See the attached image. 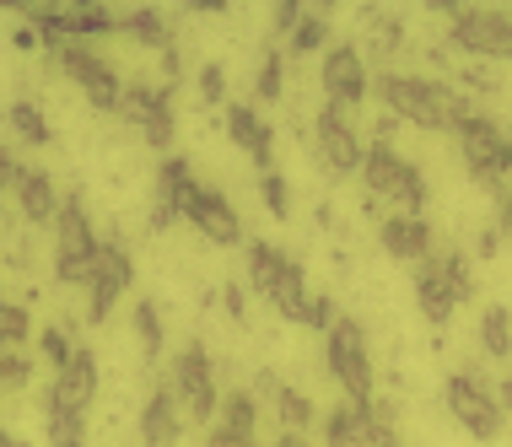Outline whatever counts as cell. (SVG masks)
I'll return each instance as SVG.
<instances>
[{"label": "cell", "instance_id": "1", "mask_svg": "<svg viewBox=\"0 0 512 447\" xmlns=\"http://www.w3.org/2000/svg\"><path fill=\"white\" fill-rule=\"evenodd\" d=\"M372 97H378L399 124H421V130H459V124L475 114V108H469V92L448 87V81H432V76H405V71L372 76Z\"/></svg>", "mask_w": 512, "mask_h": 447}, {"label": "cell", "instance_id": "2", "mask_svg": "<svg viewBox=\"0 0 512 447\" xmlns=\"http://www.w3.org/2000/svg\"><path fill=\"white\" fill-rule=\"evenodd\" d=\"M453 141H459V157L469 167V178L507 205V194H512V135L486 114H469L459 130H453Z\"/></svg>", "mask_w": 512, "mask_h": 447}, {"label": "cell", "instance_id": "3", "mask_svg": "<svg viewBox=\"0 0 512 447\" xmlns=\"http://www.w3.org/2000/svg\"><path fill=\"white\" fill-rule=\"evenodd\" d=\"M248 281H254V291L281 318H297L302 324V313H308V281H302V264H292L281 248H270V243H248Z\"/></svg>", "mask_w": 512, "mask_h": 447}, {"label": "cell", "instance_id": "4", "mask_svg": "<svg viewBox=\"0 0 512 447\" xmlns=\"http://www.w3.org/2000/svg\"><path fill=\"white\" fill-rule=\"evenodd\" d=\"M362 184H367L372 200H394L405 216H421L426 211V178H421V167L405 162L394 146H367Z\"/></svg>", "mask_w": 512, "mask_h": 447}, {"label": "cell", "instance_id": "5", "mask_svg": "<svg viewBox=\"0 0 512 447\" xmlns=\"http://www.w3.org/2000/svg\"><path fill=\"white\" fill-rule=\"evenodd\" d=\"M432 11H442V17L453 22L448 38L464 54H480V60H512V17H507V11L448 6V0H432Z\"/></svg>", "mask_w": 512, "mask_h": 447}, {"label": "cell", "instance_id": "6", "mask_svg": "<svg viewBox=\"0 0 512 447\" xmlns=\"http://www.w3.org/2000/svg\"><path fill=\"white\" fill-rule=\"evenodd\" d=\"M469 297V270L464 254H432L426 264H415V307H421L426 324H448L459 313V302Z\"/></svg>", "mask_w": 512, "mask_h": 447}, {"label": "cell", "instance_id": "7", "mask_svg": "<svg viewBox=\"0 0 512 447\" xmlns=\"http://www.w3.org/2000/svg\"><path fill=\"white\" fill-rule=\"evenodd\" d=\"M324 367L345 394H351V404H378L372 399V351H367V334L356 318H340V324L324 334Z\"/></svg>", "mask_w": 512, "mask_h": 447}, {"label": "cell", "instance_id": "8", "mask_svg": "<svg viewBox=\"0 0 512 447\" xmlns=\"http://www.w3.org/2000/svg\"><path fill=\"white\" fill-rule=\"evenodd\" d=\"M442 404H448V415L459 421L475 442H496L502 437V404H496V383L475 372H453L448 383H442Z\"/></svg>", "mask_w": 512, "mask_h": 447}, {"label": "cell", "instance_id": "9", "mask_svg": "<svg viewBox=\"0 0 512 447\" xmlns=\"http://www.w3.org/2000/svg\"><path fill=\"white\" fill-rule=\"evenodd\" d=\"M98 254H103V243L92 237V221L81 211V200H65L60 221H54V275L65 286H92Z\"/></svg>", "mask_w": 512, "mask_h": 447}, {"label": "cell", "instance_id": "10", "mask_svg": "<svg viewBox=\"0 0 512 447\" xmlns=\"http://www.w3.org/2000/svg\"><path fill=\"white\" fill-rule=\"evenodd\" d=\"M54 60H60V71L81 87V97H87L98 114H119V103H124V81L114 76V65L98 60L87 44H60L54 49Z\"/></svg>", "mask_w": 512, "mask_h": 447}, {"label": "cell", "instance_id": "11", "mask_svg": "<svg viewBox=\"0 0 512 447\" xmlns=\"http://www.w3.org/2000/svg\"><path fill=\"white\" fill-rule=\"evenodd\" d=\"M173 394H178V404H184L195 421H216V415H221V399H227V394L216 388V367H211V356H205L200 340L178 351V361H173Z\"/></svg>", "mask_w": 512, "mask_h": 447}, {"label": "cell", "instance_id": "12", "mask_svg": "<svg viewBox=\"0 0 512 447\" xmlns=\"http://www.w3.org/2000/svg\"><path fill=\"white\" fill-rule=\"evenodd\" d=\"M372 92V76H367V60L356 44H335L324 54V103L340 108V114H351V108H362Z\"/></svg>", "mask_w": 512, "mask_h": 447}, {"label": "cell", "instance_id": "13", "mask_svg": "<svg viewBox=\"0 0 512 447\" xmlns=\"http://www.w3.org/2000/svg\"><path fill=\"white\" fill-rule=\"evenodd\" d=\"M313 141H318V157H324L335 173H362V162H367V146H362V135H356V124L351 114H340V108H318V119H313Z\"/></svg>", "mask_w": 512, "mask_h": 447}, {"label": "cell", "instance_id": "14", "mask_svg": "<svg viewBox=\"0 0 512 447\" xmlns=\"http://www.w3.org/2000/svg\"><path fill=\"white\" fill-rule=\"evenodd\" d=\"M92 394H98V361H92V351L81 345L76 361L65 372H54V388L44 399V415H81L92 404Z\"/></svg>", "mask_w": 512, "mask_h": 447}, {"label": "cell", "instance_id": "15", "mask_svg": "<svg viewBox=\"0 0 512 447\" xmlns=\"http://www.w3.org/2000/svg\"><path fill=\"white\" fill-rule=\"evenodd\" d=\"M130 254H124V243H103L98 254V270H92V286H87V318L92 324H103L108 307L124 297V286H130Z\"/></svg>", "mask_w": 512, "mask_h": 447}, {"label": "cell", "instance_id": "16", "mask_svg": "<svg viewBox=\"0 0 512 447\" xmlns=\"http://www.w3.org/2000/svg\"><path fill=\"white\" fill-rule=\"evenodd\" d=\"M378 243H383V254H394V259H405V264H426L437 254V237H432V221L426 216H383L378 221Z\"/></svg>", "mask_w": 512, "mask_h": 447}, {"label": "cell", "instance_id": "17", "mask_svg": "<svg viewBox=\"0 0 512 447\" xmlns=\"http://www.w3.org/2000/svg\"><path fill=\"white\" fill-rule=\"evenodd\" d=\"M119 119H130L151 146L173 141V108H168V92H157V87H124Z\"/></svg>", "mask_w": 512, "mask_h": 447}, {"label": "cell", "instance_id": "18", "mask_svg": "<svg viewBox=\"0 0 512 447\" xmlns=\"http://www.w3.org/2000/svg\"><path fill=\"white\" fill-rule=\"evenodd\" d=\"M184 221L205 237V243H216V248H238V243H243V221H238V211L227 205V194H216V189H200L195 211H189Z\"/></svg>", "mask_w": 512, "mask_h": 447}, {"label": "cell", "instance_id": "19", "mask_svg": "<svg viewBox=\"0 0 512 447\" xmlns=\"http://www.w3.org/2000/svg\"><path fill=\"white\" fill-rule=\"evenodd\" d=\"M227 135H232V146H238L243 157L259 167V173H275V141H270L275 130L248 103H232L227 108Z\"/></svg>", "mask_w": 512, "mask_h": 447}, {"label": "cell", "instance_id": "20", "mask_svg": "<svg viewBox=\"0 0 512 447\" xmlns=\"http://www.w3.org/2000/svg\"><path fill=\"white\" fill-rule=\"evenodd\" d=\"M17 211H22L27 227H54V221H60L65 200L54 194L49 173H33V167H27V173H22V184H17Z\"/></svg>", "mask_w": 512, "mask_h": 447}, {"label": "cell", "instance_id": "21", "mask_svg": "<svg viewBox=\"0 0 512 447\" xmlns=\"http://www.w3.org/2000/svg\"><path fill=\"white\" fill-rule=\"evenodd\" d=\"M195 200H200V178L189 173L184 157H168L157 167V200L151 205H168V211H178V221H184L189 211H195Z\"/></svg>", "mask_w": 512, "mask_h": 447}, {"label": "cell", "instance_id": "22", "mask_svg": "<svg viewBox=\"0 0 512 447\" xmlns=\"http://www.w3.org/2000/svg\"><path fill=\"white\" fill-rule=\"evenodd\" d=\"M141 437L146 447H173L178 442V394L173 388H157L141 410Z\"/></svg>", "mask_w": 512, "mask_h": 447}, {"label": "cell", "instance_id": "23", "mask_svg": "<svg viewBox=\"0 0 512 447\" xmlns=\"http://www.w3.org/2000/svg\"><path fill=\"white\" fill-rule=\"evenodd\" d=\"M216 426L227 431V437H243V442H254V426H259V404H254V394H227L221 399V415H216Z\"/></svg>", "mask_w": 512, "mask_h": 447}, {"label": "cell", "instance_id": "24", "mask_svg": "<svg viewBox=\"0 0 512 447\" xmlns=\"http://www.w3.org/2000/svg\"><path fill=\"white\" fill-rule=\"evenodd\" d=\"M480 351H486V356H496V361H502V356H512V313H507L502 302L480 313Z\"/></svg>", "mask_w": 512, "mask_h": 447}, {"label": "cell", "instance_id": "25", "mask_svg": "<svg viewBox=\"0 0 512 447\" xmlns=\"http://www.w3.org/2000/svg\"><path fill=\"white\" fill-rule=\"evenodd\" d=\"M254 92H259V103H281V97H286V49H270L265 54Z\"/></svg>", "mask_w": 512, "mask_h": 447}, {"label": "cell", "instance_id": "26", "mask_svg": "<svg viewBox=\"0 0 512 447\" xmlns=\"http://www.w3.org/2000/svg\"><path fill=\"white\" fill-rule=\"evenodd\" d=\"M11 130H17L27 146H49L54 141L49 119H44V108H38V103H17V108H11Z\"/></svg>", "mask_w": 512, "mask_h": 447}, {"label": "cell", "instance_id": "27", "mask_svg": "<svg viewBox=\"0 0 512 447\" xmlns=\"http://www.w3.org/2000/svg\"><path fill=\"white\" fill-rule=\"evenodd\" d=\"M119 33H130V38H141V44L146 49H168V27H162V17H157V11H130V17H124V27H119Z\"/></svg>", "mask_w": 512, "mask_h": 447}, {"label": "cell", "instance_id": "28", "mask_svg": "<svg viewBox=\"0 0 512 447\" xmlns=\"http://www.w3.org/2000/svg\"><path fill=\"white\" fill-rule=\"evenodd\" d=\"M324 447H356V404L351 399L324 415Z\"/></svg>", "mask_w": 512, "mask_h": 447}, {"label": "cell", "instance_id": "29", "mask_svg": "<svg viewBox=\"0 0 512 447\" xmlns=\"http://www.w3.org/2000/svg\"><path fill=\"white\" fill-rule=\"evenodd\" d=\"M275 415H281L286 431H308L313 426V404H308V394H297V388H281V394H275Z\"/></svg>", "mask_w": 512, "mask_h": 447}, {"label": "cell", "instance_id": "30", "mask_svg": "<svg viewBox=\"0 0 512 447\" xmlns=\"http://www.w3.org/2000/svg\"><path fill=\"white\" fill-rule=\"evenodd\" d=\"M324 38H329V27L318 11H308V17L297 22V33L286 38V54H313V49H324Z\"/></svg>", "mask_w": 512, "mask_h": 447}, {"label": "cell", "instance_id": "31", "mask_svg": "<svg viewBox=\"0 0 512 447\" xmlns=\"http://www.w3.org/2000/svg\"><path fill=\"white\" fill-rule=\"evenodd\" d=\"M0 345H27V307H17V302H6L0 297Z\"/></svg>", "mask_w": 512, "mask_h": 447}, {"label": "cell", "instance_id": "32", "mask_svg": "<svg viewBox=\"0 0 512 447\" xmlns=\"http://www.w3.org/2000/svg\"><path fill=\"white\" fill-rule=\"evenodd\" d=\"M259 194H265V211L275 221H286V211H292V189H286L281 173H259Z\"/></svg>", "mask_w": 512, "mask_h": 447}, {"label": "cell", "instance_id": "33", "mask_svg": "<svg viewBox=\"0 0 512 447\" xmlns=\"http://www.w3.org/2000/svg\"><path fill=\"white\" fill-rule=\"evenodd\" d=\"M135 334H141L146 356L162 351V318H157V302H135Z\"/></svg>", "mask_w": 512, "mask_h": 447}, {"label": "cell", "instance_id": "34", "mask_svg": "<svg viewBox=\"0 0 512 447\" xmlns=\"http://www.w3.org/2000/svg\"><path fill=\"white\" fill-rule=\"evenodd\" d=\"M302 324H308V329H318V334H329V329L340 324V313H335V297H329V291H324V297H308V313H302Z\"/></svg>", "mask_w": 512, "mask_h": 447}, {"label": "cell", "instance_id": "35", "mask_svg": "<svg viewBox=\"0 0 512 447\" xmlns=\"http://www.w3.org/2000/svg\"><path fill=\"white\" fill-rule=\"evenodd\" d=\"M38 345H44V356L54 361V372H65L76 361V351H81V345L65 340V329H44V340H38Z\"/></svg>", "mask_w": 512, "mask_h": 447}, {"label": "cell", "instance_id": "36", "mask_svg": "<svg viewBox=\"0 0 512 447\" xmlns=\"http://www.w3.org/2000/svg\"><path fill=\"white\" fill-rule=\"evenodd\" d=\"M33 377V361L27 351H0V388H22Z\"/></svg>", "mask_w": 512, "mask_h": 447}, {"label": "cell", "instance_id": "37", "mask_svg": "<svg viewBox=\"0 0 512 447\" xmlns=\"http://www.w3.org/2000/svg\"><path fill=\"white\" fill-rule=\"evenodd\" d=\"M49 447H81V415H49Z\"/></svg>", "mask_w": 512, "mask_h": 447}, {"label": "cell", "instance_id": "38", "mask_svg": "<svg viewBox=\"0 0 512 447\" xmlns=\"http://www.w3.org/2000/svg\"><path fill=\"white\" fill-rule=\"evenodd\" d=\"M372 22V44H378V54H394L399 38H405V27H399L394 17H367Z\"/></svg>", "mask_w": 512, "mask_h": 447}, {"label": "cell", "instance_id": "39", "mask_svg": "<svg viewBox=\"0 0 512 447\" xmlns=\"http://www.w3.org/2000/svg\"><path fill=\"white\" fill-rule=\"evenodd\" d=\"M200 103H227V71L221 65H205L200 71Z\"/></svg>", "mask_w": 512, "mask_h": 447}, {"label": "cell", "instance_id": "40", "mask_svg": "<svg viewBox=\"0 0 512 447\" xmlns=\"http://www.w3.org/2000/svg\"><path fill=\"white\" fill-rule=\"evenodd\" d=\"M302 17H308V11H302L297 0H286V6H275V33H286V38H292Z\"/></svg>", "mask_w": 512, "mask_h": 447}, {"label": "cell", "instance_id": "41", "mask_svg": "<svg viewBox=\"0 0 512 447\" xmlns=\"http://www.w3.org/2000/svg\"><path fill=\"white\" fill-rule=\"evenodd\" d=\"M22 184V167H17V157L11 151H0V189H17Z\"/></svg>", "mask_w": 512, "mask_h": 447}, {"label": "cell", "instance_id": "42", "mask_svg": "<svg viewBox=\"0 0 512 447\" xmlns=\"http://www.w3.org/2000/svg\"><path fill=\"white\" fill-rule=\"evenodd\" d=\"M221 302H227V313H232V318H243V302H248V297H243V286L232 281L227 291H221Z\"/></svg>", "mask_w": 512, "mask_h": 447}, {"label": "cell", "instance_id": "43", "mask_svg": "<svg viewBox=\"0 0 512 447\" xmlns=\"http://www.w3.org/2000/svg\"><path fill=\"white\" fill-rule=\"evenodd\" d=\"M17 49H44V38H38V27H33V22L17 27Z\"/></svg>", "mask_w": 512, "mask_h": 447}, {"label": "cell", "instance_id": "44", "mask_svg": "<svg viewBox=\"0 0 512 447\" xmlns=\"http://www.w3.org/2000/svg\"><path fill=\"white\" fill-rule=\"evenodd\" d=\"M496 404H502V410L512 415V372L502 377V383H496Z\"/></svg>", "mask_w": 512, "mask_h": 447}, {"label": "cell", "instance_id": "45", "mask_svg": "<svg viewBox=\"0 0 512 447\" xmlns=\"http://www.w3.org/2000/svg\"><path fill=\"white\" fill-rule=\"evenodd\" d=\"M0 447H27V442H22V437H11V431L0 426Z\"/></svg>", "mask_w": 512, "mask_h": 447}, {"label": "cell", "instance_id": "46", "mask_svg": "<svg viewBox=\"0 0 512 447\" xmlns=\"http://www.w3.org/2000/svg\"><path fill=\"white\" fill-rule=\"evenodd\" d=\"M275 447H302V437H297V431H286V437L275 442Z\"/></svg>", "mask_w": 512, "mask_h": 447}]
</instances>
